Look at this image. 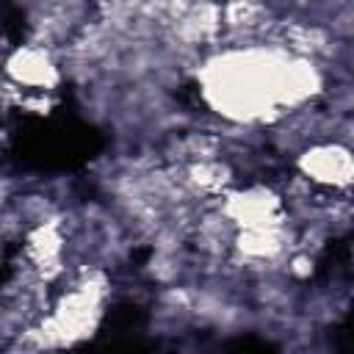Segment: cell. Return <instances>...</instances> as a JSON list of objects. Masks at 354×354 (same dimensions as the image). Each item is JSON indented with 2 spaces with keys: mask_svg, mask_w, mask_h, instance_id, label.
Masks as SVG:
<instances>
[{
  "mask_svg": "<svg viewBox=\"0 0 354 354\" xmlns=\"http://www.w3.org/2000/svg\"><path fill=\"white\" fill-rule=\"evenodd\" d=\"M299 166H301L307 180H313L315 185H324V188H346L348 177H351L348 147H340L332 141L310 147L299 158Z\"/></svg>",
  "mask_w": 354,
  "mask_h": 354,
  "instance_id": "cell-1",
  "label": "cell"
}]
</instances>
